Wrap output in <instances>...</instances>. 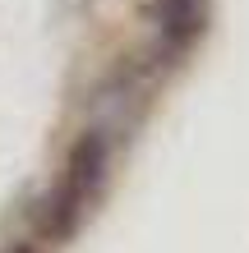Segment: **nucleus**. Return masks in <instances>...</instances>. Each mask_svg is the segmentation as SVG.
Returning <instances> with one entry per match:
<instances>
[{"label":"nucleus","instance_id":"obj_1","mask_svg":"<svg viewBox=\"0 0 249 253\" xmlns=\"http://www.w3.org/2000/svg\"><path fill=\"white\" fill-rule=\"evenodd\" d=\"M106 161H111L106 133H101V129H88L83 138L69 147V161H65V175H60V184H55V193L42 203V235L65 240V235L79 230V221L88 216L93 198L101 193Z\"/></svg>","mask_w":249,"mask_h":253},{"label":"nucleus","instance_id":"obj_3","mask_svg":"<svg viewBox=\"0 0 249 253\" xmlns=\"http://www.w3.org/2000/svg\"><path fill=\"white\" fill-rule=\"evenodd\" d=\"M5 253H33V244H9Z\"/></svg>","mask_w":249,"mask_h":253},{"label":"nucleus","instance_id":"obj_2","mask_svg":"<svg viewBox=\"0 0 249 253\" xmlns=\"http://www.w3.org/2000/svg\"><path fill=\"white\" fill-rule=\"evenodd\" d=\"M208 5L203 0H157V55L162 65H175L203 37Z\"/></svg>","mask_w":249,"mask_h":253}]
</instances>
